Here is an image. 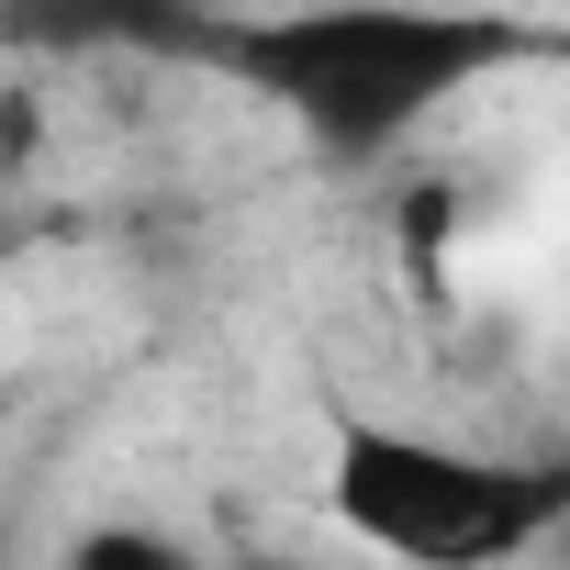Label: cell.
Segmentation results:
<instances>
[{
  "label": "cell",
  "mask_w": 570,
  "mask_h": 570,
  "mask_svg": "<svg viewBox=\"0 0 570 570\" xmlns=\"http://www.w3.org/2000/svg\"><path fill=\"white\" fill-rule=\"evenodd\" d=\"M325 514L381 559L481 570V559H514V548L559 537L570 470L492 459V448H459V436H425V425H336Z\"/></svg>",
  "instance_id": "7a4b0ae2"
},
{
  "label": "cell",
  "mask_w": 570,
  "mask_h": 570,
  "mask_svg": "<svg viewBox=\"0 0 570 570\" xmlns=\"http://www.w3.org/2000/svg\"><path fill=\"white\" fill-rule=\"evenodd\" d=\"M525 35L503 23H459V12H392V0H370V12H303V23H268L235 46V68L292 101L303 135L325 157H392L448 90H470L481 68H503Z\"/></svg>",
  "instance_id": "6da1fadb"
}]
</instances>
